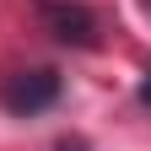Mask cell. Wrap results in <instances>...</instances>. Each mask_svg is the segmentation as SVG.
Listing matches in <instances>:
<instances>
[{
    "label": "cell",
    "instance_id": "cell-3",
    "mask_svg": "<svg viewBox=\"0 0 151 151\" xmlns=\"http://www.w3.org/2000/svg\"><path fill=\"white\" fill-rule=\"evenodd\" d=\"M140 103H151V76H146V81H140Z\"/></svg>",
    "mask_w": 151,
    "mask_h": 151
},
{
    "label": "cell",
    "instance_id": "cell-2",
    "mask_svg": "<svg viewBox=\"0 0 151 151\" xmlns=\"http://www.w3.org/2000/svg\"><path fill=\"white\" fill-rule=\"evenodd\" d=\"M43 22H49V32L60 38V43H76V49H86L92 38H97V16H92L86 6H70V0H43Z\"/></svg>",
    "mask_w": 151,
    "mask_h": 151
},
{
    "label": "cell",
    "instance_id": "cell-1",
    "mask_svg": "<svg viewBox=\"0 0 151 151\" xmlns=\"http://www.w3.org/2000/svg\"><path fill=\"white\" fill-rule=\"evenodd\" d=\"M54 97H60V76L54 70H16L6 76V86H0V103H6V113H43Z\"/></svg>",
    "mask_w": 151,
    "mask_h": 151
}]
</instances>
